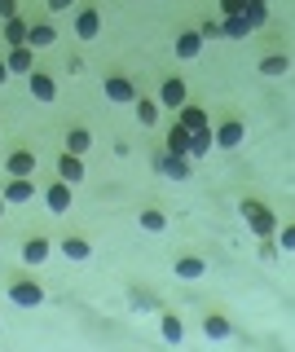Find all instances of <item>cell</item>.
<instances>
[{
  "instance_id": "7",
  "label": "cell",
  "mask_w": 295,
  "mask_h": 352,
  "mask_svg": "<svg viewBox=\"0 0 295 352\" xmlns=\"http://www.w3.org/2000/svg\"><path fill=\"white\" fill-rule=\"evenodd\" d=\"M212 141H216L221 150H238V146L247 141V124H243V119H225V124L212 132Z\"/></svg>"
},
{
  "instance_id": "23",
  "label": "cell",
  "mask_w": 295,
  "mask_h": 352,
  "mask_svg": "<svg viewBox=\"0 0 295 352\" xmlns=\"http://www.w3.org/2000/svg\"><path fill=\"white\" fill-rule=\"evenodd\" d=\"M287 71H291L287 53H265V58H260V75H269V80H282Z\"/></svg>"
},
{
  "instance_id": "11",
  "label": "cell",
  "mask_w": 295,
  "mask_h": 352,
  "mask_svg": "<svg viewBox=\"0 0 295 352\" xmlns=\"http://www.w3.org/2000/svg\"><path fill=\"white\" fill-rule=\"evenodd\" d=\"M27 88H31V97H36V102H45V106L58 97V84H53L49 71H31V75H27Z\"/></svg>"
},
{
  "instance_id": "29",
  "label": "cell",
  "mask_w": 295,
  "mask_h": 352,
  "mask_svg": "<svg viewBox=\"0 0 295 352\" xmlns=\"http://www.w3.org/2000/svg\"><path fill=\"white\" fill-rule=\"evenodd\" d=\"M137 220H141V229H146V234H163V229H168V216H163L159 207H146Z\"/></svg>"
},
{
  "instance_id": "28",
  "label": "cell",
  "mask_w": 295,
  "mask_h": 352,
  "mask_svg": "<svg viewBox=\"0 0 295 352\" xmlns=\"http://www.w3.org/2000/svg\"><path fill=\"white\" fill-rule=\"evenodd\" d=\"M163 150H168V154H185V150H190V128L172 124V128H168V141H163Z\"/></svg>"
},
{
  "instance_id": "37",
  "label": "cell",
  "mask_w": 295,
  "mask_h": 352,
  "mask_svg": "<svg viewBox=\"0 0 295 352\" xmlns=\"http://www.w3.org/2000/svg\"><path fill=\"white\" fill-rule=\"evenodd\" d=\"M247 5H269V0H247Z\"/></svg>"
},
{
  "instance_id": "32",
  "label": "cell",
  "mask_w": 295,
  "mask_h": 352,
  "mask_svg": "<svg viewBox=\"0 0 295 352\" xmlns=\"http://www.w3.org/2000/svg\"><path fill=\"white\" fill-rule=\"evenodd\" d=\"M229 14H247V0H221V18Z\"/></svg>"
},
{
  "instance_id": "6",
  "label": "cell",
  "mask_w": 295,
  "mask_h": 352,
  "mask_svg": "<svg viewBox=\"0 0 295 352\" xmlns=\"http://www.w3.org/2000/svg\"><path fill=\"white\" fill-rule=\"evenodd\" d=\"M71 198H75V185L58 176V181H53L49 190H45V207H49L53 216H67V212H71Z\"/></svg>"
},
{
  "instance_id": "18",
  "label": "cell",
  "mask_w": 295,
  "mask_h": 352,
  "mask_svg": "<svg viewBox=\"0 0 295 352\" xmlns=\"http://www.w3.org/2000/svg\"><path fill=\"white\" fill-rule=\"evenodd\" d=\"M27 44H31V49H49V44H58V27H53V22H31V27H27Z\"/></svg>"
},
{
  "instance_id": "34",
  "label": "cell",
  "mask_w": 295,
  "mask_h": 352,
  "mask_svg": "<svg viewBox=\"0 0 295 352\" xmlns=\"http://www.w3.org/2000/svg\"><path fill=\"white\" fill-rule=\"evenodd\" d=\"M49 9H53V14H71L75 0H49Z\"/></svg>"
},
{
  "instance_id": "1",
  "label": "cell",
  "mask_w": 295,
  "mask_h": 352,
  "mask_svg": "<svg viewBox=\"0 0 295 352\" xmlns=\"http://www.w3.org/2000/svg\"><path fill=\"white\" fill-rule=\"evenodd\" d=\"M238 216L247 220V229L256 238H273V234H278V212H273L269 203H260V198H243V203H238Z\"/></svg>"
},
{
  "instance_id": "22",
  "label": "cell",
  "mask_w": 295,
  "mask_h": 352,
  "mask_svg": "<svg viewBox=\"0 0 295 352\" xmlns=\"http://www.w3.org/2000/svg\"><path fill=\"white\" fill-rule=\"evenodd\" d=\"M203 335L221 344V339L234 335V326H229V317H225V313H207V317H203Z\"/></svg>"
},
{
  "instance_id": "25",
  "label": "cell",
  "mask_w": 295,
  "mask_h": 352,
  "mask_svg": "<svg viewBox=\"0 0 295 352\" xmlns=\"http://www.w3.org/2000/svg\"><path fill=\"white\" fill-rule=\"evenodd\" d=\"M89 146H93V132L84 128V124L67 128V150H71V154H80V159H84V154H89Z\"/></svg>"
},
{
  "instance_id": "19",
  "label": "cell",
  "mask_w": 295,
  "mask_h": 352,
  "mask_svg": "<svg viewBox=\"0 0 295 352\" xmlns=\"http://www.w3.org/2000/svg\"><path fill=\"white\" fill-rule=\"evenodd\" d=\"M212 146H216V141H212V124H207V128H194L190 132V150H185V159H203V154H212Z\"/></svg>"
},
{
  "instance_id": "8",
  "label": "cell",
  "mask_w": 295,
  "mask_h": 352,
  "mask_svg": "<svg viewBox=\"0 0 295 352\" xmlns=\"http://www.w3.org/2000/svg\"><path fill=\"white\" fill-rule=\"evenodd\" d=\"M185 97H190V88H185L181 75H172V80H163V84H159V106H163V110H181V106H185Z\"/></svg>"
},
{
  "instance_id": "26",
  "label": "cell",
  "mask_w": 295,
  "mask_h": 352,
  "mask_svg": "<svg viewBox=\"0 0 295 352\" xmlns=\"http://www.w3.org/2000/svg\"><path fill=\"white\" fill-rule=\"evenodd\" d=\"M221 31H225V40H247L251 22H247V14H229V18H221Z\"/></svg>"
},
{
  "instance_id": "5",
  "label": "cell",
  "mask_w": 295,
  "mask_h": 352,
  "mask_svg": "<svg viewBox=\"0 0 295 352\" xmlns=\"http://www.w3.org/2000/svg\"><path fill=\"white\" fill-rule=\"evenodd\" d=\"M155 172L159 176H168V181H190V159H185V154H168V150H163V154H155Z\"/></svg>"
},
{
  "instance_id": "12",
  "label": "cell",
  "mask_w": 295,
  "mask_h": 352,
  "mask_svg": "<svg viewBox=\"0 0 295 352\" xmlns=\"http://www.w3.org/2000/svg\"><path fill=\"white\" fill-rule=\"evenodd\" d=\"M58 251H62V256H67V260L84 264V260L93 256V242H89V238H80V234H67V238L58 242Z\"/></svg>"
},
{
  "instance_id": "14",
  "label": "cell",
  "mask_w": 295,
  "mask_h": 352,
  "mask_svg": "<svg viewBox=\"0 0 295 352\" xmlns=\"http://www.w3.org/2000/svg\"><path fill=\"white\" fill-rule=\"evenodd\" d=\"M75 36H80V40H97V36H102V14H97V9H80V14H75Z\"/></svg>"
},
{
  "instance_id": "36",
  "label": "cell",
  "mask_w": 295,
  "mask_h": 352,
  "mask_svg": "<svg viewBox=\"0 0 295 352\" xmlns=\"http://www.w3.org/2000/svg\"><path fill=\"white\" fill-rule=\"evenodd\" d=\"M0 84H9V66H5V58H0Z\"/></svg>"
},
{
  "instance_id": "3",
  "label": "cell",
  "mask_w": 295,
  "mask_h": 352,
  "mask_svg": "<svg viewBox=\"0 0 295 352\" xmlns=\"http://www.w3.org/2000/svg\"><path fill=\"white\" fill-rule=\"evenodd\" d=\"M102 93H106V102H115V106H133L137 102V84L128 80V75H106Z\"/></svg>"
},
{
  "instance_id": "20",
  "label": "cell",
  "mask_w": 295,
  "mask_h": 352,
  "mask_svg": "<svg viewBox=\"0 0 295 352\" xmlns=\"http://www.w3.org/2000/svg\"><path fill=\"white\" fill-rule=\"evenodd\" d=\"M49 251H53V242H49V238H40V234H36V238H27V242H23V264H45V260H49Z\"/></svg>"
},
{
  "instance_id": "17",
  "label": "cell",
  "mask_w": 295,
  "mask_h": 352,
  "mask_svg": "<svg viewBox=\"0 0 295 352\" xmlns=\"http://www.w3.org/2000/svg\"><path fill=\"white\" fill-rule=\"evenodd\" d=\"M27 27H31V22H23V18H0V40H5L9 44V49H14V44H27Z\"/></svg>"
},
{
  "instance_id": "24",
  "label": "cell",
  "mask_w": 295,
  "mask_h": 352,
  "mask_svg": "<svg viewBox=\"0 0 295 352\" xmlns=\"http://www.w3.org/2000/svg\"><path fill=\"white\" fill-rule=\"evenodd\" d=\"M159 335L168 339V344H181V339H185V322L177 313H159Z\"/></svg>"
},
{
  "instance_id": "38",
  "label": "cell",
  "mask_w": 295,
  "mask_h": 352,
  "mask_svg": "<svg viewBox=\"0 0 295 352\" xmlns=\"http://www.w3.org/2000/svg\"><path fill=\"white\" fill-rule=\"evenodd\" d=\"M0 216H5V198H0Z\"/></svg>"
},
{
  "instance_id": "4",
  "label": "cell",
  "mask_w": 295,
  "mask_h": 352,
  "mask_svg": "<svg viewBox=\"0 0 295 352\" xmlns=\"http://www.w3.org/2000/svg\"><path fill=\"white\" fill-rule=\"evenodd\" d=\"M0 198H5V207H23V203L36 198V181H31V176H9Z\"/></svg>"
},
{
  "instance_id": "2",
  "label": "cell",
  "mask_w": 295,
  "mask_h": 352,
  "mask_svg": "<svg viewBox=\"0 0 295 352\" xmlns=\"http://www.w3.org/2000/svg\"><path fill=\"white\" fill-rule=\"evenodd\" d=\"M9 304L40 308V304H45V286H40V282H27V278H14V282H9Z\"/></svg>"
},
{
  "instance_id": "10",
  "label": "cell",
  "mask_w": 295,
  "mask_h": 352,
  "mask_svg": "<svg viewBox=\"0 0 295 352\" xmlns=\"http://www.w3.org/2000/svg\"><path fill=\"white\" fill-rule=\"evenodd\" d=\"M203 36H199V27H185V31H177V58L181 62H194V58H199V53H203Z\"/></svg>"
},
{
  "instance_id": "30",
  "label": "cell",
  "mask_w": 295,
  "mask_h": 352,
  "mask_svg": "<svg viewBox=\"0 0 295 352\" xmlns=\"http://www.w3.org/2000/svg\"><path fill=\"white\" fill-rule=\"evenodd\" d=\"M199 36H203V40H225L221 18H203V22H199Z\"/></svg>"
},
{
  "instance_id": "15",
  "label": "cell",
  "mask_w": 295,
  "mask_h": 352,
  "mask_svg": "<svg viewBox=\"0 0 295 352\" xmlns=\"http://www.w3.org/2000/svg\"><path fill=\"white\" fill-rule=\"evenodd\" d=\"M58 176H62V181H71V185H80L84 181V159H80V154H71V150H62L58 154Z\"/></svg>"
},
{
  "instance_id": "9",
  "label": "cell",
  "mask_w": 295,
  "mask_h": 352,
  "mask_svg": "<svg viewBox=\"0 0 295 352\" xmlns=\"http://www.w3.org/2000/svg\"><path fill=\"white\" fill-rule=\"evenodd\" d=\"M5 66H9V75H31L36 71V49H31V44H14Z\"/></svg>"
},
{
  "instance_id": "31",
  "label": "cell",
  "mask_w": 295,
  "mask_h": 352,
  "mask_svg": "<svg viewBox=\"0 0 295 352\" xmlns=\"http://www.w3.org/2000/svg\"><path fill=\"white\" fill-rule=\"evenodd\" d=\"M278 247H282V256H291V251H295V225H282V238H278Z\"/></svg>"
},
{
  "instance_id": "13",
  "label": "cell",
  "mask_w": 295,
  "mask_h": 352,
  "mask_svg": "<svg viewBox=\"0 0 295 352\" xmlns=\"http://www.w3.org/2000/svg\"><path fill=\"white\" fill-rule=\"evenodd\" d=\"M5 176H36V150H14L5 159Z\"/></svg>"
},
{
  "instance_id": "16",
  "label": "cell",
  "mask_w": 295,
  "mask_h": 352,
  "mask_svg": "<svg viewBox=\"0 0 295 352\" xmlns=\"http://www.w3.org/2000/svg\"><path fill=\"white\" fill-rule=\"evenodd\" d=\"M172 273H177L181 282H199L203 273H207V260H199V256H177V264H172Z\"/></svg>"
},
{
  "instance_id": "35",
  "label": "cell",
  "mask_w": 295,
  "mask_h": 352,
  "mask_svg": "<svg viewBox=\"0 0 295 352\" xmlns=\"http://www.w3.org/2000/svg\"><path fill=\"white\" fill-rule=\"evenodd\" d=\"M18 14V0H0V18H14Z\"/></svg>"
},
{
  "instance_id": "33",
  "label": "cell",
  "mask_w": 295,
  "mask_h": 352,
  "mask_svg": "<svg viewBox=\"0 0 295 352\" xmlns=\"http://www.w3.org/2000/svg\"><path fill=\"white\" fill-rule=\"evenodd\" d=\"M260 260H265V264H273V260H278V247H273L269 238H260Z\"/></svg>"
},
{
  "instance_id": "21",
  "label": "cell",
  "mask_w": 295,
  "mask_h": 352,
  "mask_svg": "<svg viewBox=\"0 0 295 352\" xmlns=\"http://www.w3.org/2000/svg\"><path fill=\"white\" fill-rule=\"evenodd\" d=\"M133 106H137V124H141V128H155V124H159V110H163L159 97H141V93H137Z\"/></svg>"
},
{
  "instance_id": "27",
  "label": "cell",
  "mask_w": 295,
  "mask_h": 352,
  "mask_svg": "<svg viewBox=\"0 0 295 352\" xmlns=\"http://www.w3.org/2000/svg\"><path fill=\"white\" fill-rule=\"evenodd\" d=\"M177 124L194 132V128H207L212 119H207V110H203V106H181V110H177Z\"/></svg>"
}]
</instances>
